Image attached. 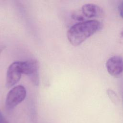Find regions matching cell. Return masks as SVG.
<instances>
[{
	"label": "cell",
	"instance_id": "obj_1",
	"mask_svg": "<svg viewBox=\"0 0 123 123\" xmlns=\"http://www.w3.org/2000/svg\"><path fill=\"white\" fill-rule=\"evenodd\" d=\"M101 27L100 23L95 20L78 23L70 27L67 32V38L74 46H79Z\"/></svg>",
	"mask_w": 123,
	"mask_h": 123
},
{
	"label": "cell",
	"instance_id": "obj_2",
	"mask_svg": "<svg viewBox=\"0 0 123 123\" xmlns=\"http://www.w3.org/2000/svg\"><path fill=\"white\" fill-rule=\"evenodd\" d=\"M26 91L23 86H17L8 92L5 101V106L8 110H12L21 103L25 98Z\"/></svg>",
	"mask_w": 123,
	"mask_h": 123
},
{
	"label": "cell",
	"instance_id": "obj_3",
	"mask_svg": "<svg viewBox=\"0 0 123 123\" xmlns=\"http://www.w3.org/2000/svg\"><path fill=\"white\" fill-rule=\"evenodd\" d=\"M22 74L27 75L32 82L36 86L39 83V63L36 60H30L21 62Z\"/></svg>",
	"mask_w": 123,
	"mask_h": 123
},
{
	"label": "cell",
	"instance_id": "obj_4",
	"mask_svg": "<svg viewBox=\"0 0 123 123\" xmlns=\"http://www.w3.org/2000/svg\"><path fill=\"white\" fill-rule=\"evenodd\" d=\"M22 74L21 62H12L9 66L7 71L6 87L10 88L16 84L20 80Z\"/></svg>",
	"mask_w": 123,
	"mask_h": 123
},
{
	"label": "cell",
	"instance_id": "obj_5",
	"mask_svg": "<svg viewBox=\"0 0 123 123\" xmlns=\"http://www.w3.org/2000/svg\"><path fill=\"white\" fill-rule=\"evenodd\" d=\"M107 71L111 75L117 77L123 73V58L120 56L110 57L106 62Z\"/></svg>",
	"mask_w": 123,
	"mask_h": 123
},
{
	"label": "cell",
	"instance_id": "obj_6",
	"mask_svg": "<svg viewBox=\"0 0 123 123\" xmlns=\"http://www.w3.org/2000/svg\"><path fill=\"white\" fill-rule=\"evenodd\" d=\"M82 12L85 17L89 18L100 16L103 12L100 7L92 3L84 4L82 6Z\"/></svg>",
	"mask_w": 123,
	"mask_h": 123
},
{
	"label": "cell",
	"instance_id": "obj_7",
	"mask_svg": "<svg viewBox=\"0 0 123 123\" xmlns=\"http://www.w3.org/2000/svg\"><path fill=\"white\" fill-rule=\"evenodd\" d=\"M107 94L110 98L113 103H114L115 104H116L118 102V98L117 97L116 93L113 90L111 89H108L107 90Z\"/></svg>",
	"mask_w": 123,
	"mask_h": 123
},
{
	"label": "cell",
	"instance_id": "obj_8",
	"mask_svg": "<svg viewBox=\"0 0 123 123\" xmlns=\"http://www.w3.org/2000/svg\"><path fill=\"white\" fill-rule=\"evenodd\" d=\"M118 11L120 16L123 19V1H121L119 4Z\"/></svg>",
	"mask_w": 123,
	"mask_h": 123
},
{
	"label": "cell",
	"instance_id": "obj_9",
	"mask_svg": "<svg viewBox=\"0 0 123 123\" xmlns=\"http://www.w3.org/2000/svg\"><path fill=\"white\" fill-rule=\"evenodd\" d=\"M73 18L76 20H78V21H83L84 19V17L80 15V14H78L77 13H74L73 14Z\"/></svg>",
	"mask_w": 123,
	"mask_h": 123
},
{
	"label": "cell",
	"instance_id": "obj_10",
	"mask_svg": "<svg viewBox=\"0 0 123 123\" xmlns=\"http://www.w3.org/2000/svg\"><path fill=\"white\" fill-rule=\"evenodd\" d=\"M0 123H8V121L3 116V114L0 111Z\"/></svg>",
	"mask_w": 123,
	"mask_h": 123
},
{
	"label": "cell",
	"instance_id": "obj_11",
	"mask_svg": "<svg viewBox=\"0 0 123 123\" xmlns=\"http://www.w3.org/2000/svg\"><path fill=\"white\" fill-rule=\"evenodd\" d=\"M5 47V45L3 43L0 42V54L1 52L2 51V50L4 49Z\"/></svg>",
	"mask_w": 123,
	"mask_h": 123
},
{
	"label": "cell",
	"instance_id": "obj_12",
	"mask_svg": "<svg viewBox=\"0 0 123 123\" xmlns=\"http://www.w3.org/2000/svg\"><path fill=\"white\" fill-rule=\"evenodd\" d=\"M122 34V36H123V33H122V34Z\"/></svg>",
	"mask_w": 123,
	"mask_h": 123
}]
</instances>
